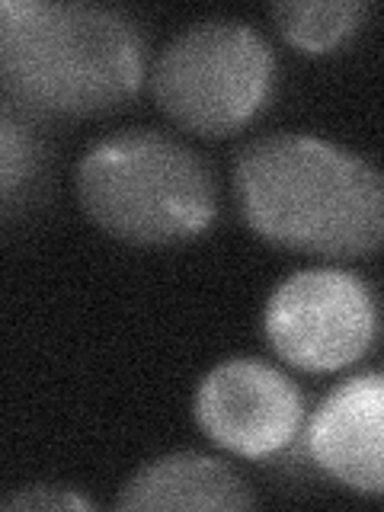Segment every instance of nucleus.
<instances>
[{
    "label": "nucleus",
    "instance_id": "1",
    "mask_svg": "<svg viewBox=\"0 0 384 512\" xmlns=\"http://www.w3.org/2000/svg\"><path fill=\"white\" fill-rule=\"evenodd\" d=\"M237 202L272 244L356 260L381 247L384 186L365 157L311 135L247 144L234 167Z\"/></svg>",
    "mask_w": 384,
    "mask_h": 512
},
{
    "label": "nucleus",
    "instance_id": "2",
    "mask_svg": "<svg viewBox=\"0 0 384 512\" xmlns=\"http://www.w3.org/2000/svg\"><path fill=\"white\" fill-rule=\"evenodd\" d=\"M141 39L125 16L90 4L0 0V77L23 103L87 116L141 84Z\"/></svg>",
    "mask_w": 384,
    "mask_h": 512
},
{
    "label": "nucleus",
    "instance_id": "3",
    "mask_svg": "<svg viewBox=\"0 0 384 512\" xmlns=\"http://www.w3.org/2000/svg\"><path fill=\"white\" fill-rule=\"evenodd\" d=\"M77 199L96 228L128 244H173L215 218L212 170L196 151L157 132L96 141L77 167Z\"/></svg>",
    "mask_w": 384,
    "mask_h": 512
},
{
    "label": "nucleus",
    "instance_id": "4",
    "mask_svg": "<svg viewBox=\"0 0 384 512\" xmlns=\"http://www.w3.org/2000/svg\"><path fill=\"white\" fill-rule=\"evenodd\" d=\"M272 84V48L240 20H205L180 32L154 64L157 106L192 135L244 128Z\"/></svg>",
    "mask_w": 384,
    "mask_h": 512
},
{
    "label": "nucleus",
    "instance_id": "5",
    "mask_svg": "<svg viewBox=\"0 0 384 512\" xmlns=\"http://www.w3.org/2000/svg\"><path fill=\"white\" fill-rule=\"evenodd\" d=\"M266 336L288 365L304 372L352 365L375 340L372 292L343 269H301L272 292Z\"/></svg>",
    "mask_w": 384,
    "mask_h": 512
},
{
    "label": "nucleus",
    "instance_id": "6",
    "mask_svg": "<svg viewBox=\"0 0 384 512\" xmlns=\"http://www.w3.org/2000/svg\"><path fill=\"white\" fill-rule=\"evenodd\" d=\"M196 420L215 445L244 458L276 455L301 426L295 381L260 359H228L199 384Z\"/></svg>",
    "mask_w": 384,
    "mask_h": 512
},
{
    "label": "nucleus",
    "instance_id": "7",
    "mask_svg": "<svg viewBox=\"0 0 384 512\" xmlns=\"http://www.w3.org/2000/svg\"><path fill=\"white\" fill-rule=\"evenodd\" d=\"M384 378L356 375L324 397L311 416V458L346 487L381 496L384 490Z\"/></svg>",
    "mask_w": 384,
    "mask_h": 512
},
{
    "label": "nucleus",
    "instance_id": "8",
    "mask_svg": "<svg viewBox=\"0 0 384 512\" xmlns=\"http://www.w3.org/2000/svg\"><path fill=\"white\" fill-rule=\"evenodd\" d=\"M119 509H218L237 512L250 509L253 496L234 468L212 455L199 452H176L157 461H148L144 468L125 480L119 490Z\"/></svg>",
    "mask_w": 384,
    "mask_h": 512
},
{
    "label": "nucleus",
    "instance_id": "9",
    "mask_svg": "<svg viewBox=\"0 0 384 512\" xmlns=\"http://www.w3.org/2000/svg\"><path fill=\"white\" fill-rule=\"evenodd\" d=\"M365 16V4L356 0H295V4H276L272 20L279 32L301 52H330L340 45Z\"/></svg>",
    "mask_w": 384,
    "mask_h": 512
},
{
    "label": "nucleus",
    "instance_id": "10",
    "mask_svg": "<svg viewBox=\"0 0 384 512\" xmlns=\"http://www.w3.org/2000/svg\"><path fill=\"white\" fill-rule=\"evenodd\" d=\"M0 509H93L84 496L64 487H29L0 500Z\"/></svg>",
    "mask_w": 384,
    "mask_h": 512
}]
</instances>
